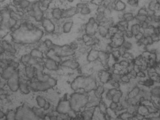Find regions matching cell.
Segmentation results:
<instances>
[{
	"mask_svg": "<svg viewBox=\"0 0 160 120\" xmlns=\"http://www.w3.org/2000/svg\"><path fill=\"white\" fill-rule=\"evenodd\" d=\"M145 36V34H144V30H142L141 31L138 33V34H136L134 36V39L136 41H139V40H141L143 37Z\"/></svg>",
	"mask_w": 160,
	"mask_h": 120,
	"instance_id": "cell-45",
	"label": "cell"
},
{
	"mask_svg": "<svg viewBox=\"0 0 160 120\" xmlns=\"http://www.w3.org/2000/svg\"><path fill=\"white\" fill-rule=\"evenodd\" d=\"M135 14L127 11H125L123 12V19L127 21L129 23L135 21Z\"/></svg>",
	"mask_w": 160,
	"mask_h": 120,
	"instance_id": "cell-26",
	"label": "cell"
},
{
	"mask_svg": "<svg viewBox=\"0 0 160 120\" xmlns=\"http://www.w3.org/2000/svg\"><path fill=\"white\" fill-rule=\"evenodd\" d=\"M47 82L48 84L50 86L51 88L54 87L57 84V80L56 79H54L53 77H51L48 80Z\"/></svg>",
	"mask_w": 160,
	"mask_h": 120,
	"instance_id": "cell-44",
	"label": "cell"
},
{
	"mask_svg": "<svg viewBox=\"0 0 160 120\" xmlns=\"http://www.w3.org/2000/svg\"><path fill=\"white\" fill-rule=\"evenodd\" d=\"M51 12L52 18L60 21L62 18L63 9L59 6H54L50 9Z\"/></svg>",
	"mask_w": 160,
	"mask_h": 120,
	"instance_id": "cell-12",
	"label": "cell"
},
{
	"mask_svg": "<svg viewBox=\"0 0 160 120\" xmlns=\"http://www.w3.org/2000/svg\"><path fill=\"white\" fill-rule=\"evenodd\" d=\"M149 1H150V0H149Z\"/></svg>",
	"mask_w": 160,
	"mask_h": 120,
	"instance_id": "cell-57",
	"label": "cell"
},
{
	"mask_svg": "<svg viewBox=\"0 0 160 120\" xmlns=\"http://www.w3.org/2000/svg\"><path fill=\"white\" fill-rule=\"evenodd\" d=\"M155 1L157 2V4L160 5V0H155Z\"/></svg>",
	"mask_w": 160,
	"mask_h": 120,
	"instance_id": "cell-55",
	"label": "cell"
},
{
	"mask_svg": "<svg viewBox=\"0 0 160 120\" xmlns=\"http://www.w3.org/2000/svg\"><path fill=\"white\" fill-rule=\"evenodd\" d=\"M119 65H121L123 68H127L130 65V62L126 60L123 59L118 62Z\"/></svg>",
	"mask_w": 160,
	"mask_h": 120,
	"instance_id": "cell-43",
	"label": "cell"
},
{
	"mask_svg": "<svg viewBox=\"0 0 160 120\" xmlns=\"http://www.w3.org/2000/svg\"><path fill=\"white\" fill-rule=\"evenodd\" d=\"M152 95L160 97V84H155L150 88Z\"/></svg>",
	"mask_w": 160,
	"mask_h": 120,
	"instance_id": "cell-33",
	"label": "cell"
},
{
	"mask_svg": "<svg viewBox=\"0 0 160 120\" xmlns=\"http://www.w3.org/2000/svg\"><path fill=\"white\" fill-rule=\"evenodd\" d=\"M94 95L97 98L102 99L103 95L105 92V89L103 85H99L97 86L96 89L94 90Z\"/></svg>",
	"mask_w": 160,
	"mask_h": 120,
	"instance_id": "cell-29",
	"label": "cell"
},
{
	"mask_svg": "<svg viewBox=\"0 0 160 120\" xmlns=\"http://www.w3.org/2000/svg\"><path fill=\"white\" fill-rule=\"evenodd\" d=\"M140 26H141V28L143 30H145L149 26V25L150 24H149L147 21H144V22H142V23H140Z\"/></svg>",
	"mask_w": 160,
	"mask_h": 120,
	"instance_id": "cell-50",
	"label": "cell"
},
{
	"mask_svg": "<svg viewBox=\"0 0 160 120\" xmlns=\"http://www.w3.org/2000/svg\"><path fill=\"white\" fill-rule=\"evenodd\" d=\"M118 106V103H115V102L112 101L111 104H110L109 108H110V109L112 110L115 111L117 108Z\"/></svg>",
	"mask_w": 160,
	"mask_h": 120,
	"instance_id": "cell-49",
	"label": "cell"
},
{
	"mask_svg": "<svg viewBox=\"0 0 160 120\" xmlns=\"http://www.w3.org/2000/svg\"><path fill=\"white\" fill-rule=\"evenodd\" d=\"M147 16L135 14V21L136 23H140L144 22L147 20Z\"/></svg>",
	"mask_w": 160,
	"mask_h": 120,
	"instance_id": "cell-37",
	"label": "cell"
},
{
	"mask_svg": "<svg viewBox=\"0 0 160 120\" xmlns=\"http://www.w3.org/2000/svg\"><path fill=\"white\" fill-rule=\"evenodd\" d=\"M21 0H11V4L15 8L19 7Z\"/></svg>",
	"mask_w": 160,
	"mask_h": 120,
	"instance_id": "cell-48",
	"label": "cell"
},
{
	"mask_svg": "<svg viewBox=\"0 0 160 120\" xmlns=\"http://www.w3.org/2000/svg\"><path fill=\"white\" fill-rule=\"evenodd\" d=\"M29 84L30 89L35 92H45L51 88L47 82L34 81L30 82Z\"/></svg>",
	"mask_w": 160,
	"mask_h": 120,
	"instance_id": "cell-5",
	"label": "cell"
},
{
	"mask_svg": "<svg viewBox=\"0 0 160 120\" xmlns=\"http://www.w3.org/2000/svg\"><path fill=\"white\" fill-rule=\"evenodd\" d=\"M131 80L128 74L121 75V83L128 84L130 82Z\"/></svg>",
	"mask_w": 160,
	"mask_h": 120,
	"instance_id": "cell-40",
	"label": "cell"
},
{
	"mask_svg": "<svg viewBox=\"0 0 160 120\" xmlns=\"http://www.w3.org/2000/svg\"><path fill=\"white\" fill-rule=\"evenodd\" d=\"M125 38L126 40H131L134 38V35L130 29L127 30L124 32Z\"/></svg>",
	"mask_w": 160,
	"mask_h": 120,
	"instance_id": "cell-41",
	"label": "cell"
},
{
	"mask_svg": "<svg viewBox=\"0 0 160 120\" xmlns=\"http://www.w3.org/2000/svg\"><path fill=\"white\" fill-rule=\"evenodd\" d=\"M36 101L38 106L39 107V108H43L47 102V100L45 99V98L41 96H38L36 97Z\"/></svg>",
	"mask_w": 160,
	"mask_h": 120,
	"instance_id": "cell-36",
	"label": "cell"
},
{
	"mask_svg": "<svg viewBox=\"0 0 160 120\" xmlns=\"http://www.w3.org/2000/svg\"><path fill=\"white\" fill-rule=\"evenodd\" d=\"M84 26L85 33L93 37L97 34L99 25L94 17L91 16L89 17L87 22L84 24Z\"/></svg>",
	"mask_w": 160,
	"mask_h": 120,
	"instance_id": "cell-3",
	"label": "cell"
},
{
	"mask_svg": "<svg viewBox=\"0 0 160 120\" xmlns=\"http://www.w3.org/2000/svg\"><path fill=\"white\" fill-rule=\"evenodd\" d=\"M66 1L68 3H69V4H72V3H74V2L75 1V0H66Z\"/></svg>",
	"mask_w": 160,
	"mask_h": 120,
	"instance_id": "cell-53",
	"label": "cell"
},
{
	"mask_svg": "<svg viewBox=\"0 0 160 120\" xmlns=\"http://www.w3.org/2000/svg\"><path fill=\"white\" fill-rule=\"evenodd\" d=\"M98 77L100 82L103 84L108 83L112 78V73L103 70L99 71Z\"/></svg>",
	"mask_w": 160,
	"mask_h": 120,
	"instance_id": "cell-9",
	"label": "cell"
},
{
	"mask_svg": "<svg viewBox=\"0 0 160 120\" xmlns=\"http://www.w3.org/2000/svg\"><path fill=\"white\" fill-rule=\"evenodd\" d=\"M127 5L125 0H116L114 5V11L124 12L126 10Z\"/></svg>",
	"mask_w": 160,
	"mask_h": 120,
	"instance_id": "cell-14",
	"label": "cell"
},
{
	"mask_svg": "<svg viewBox=\"0 0 160 120\" xmlns=\"http://www.w3.org/2000/svg\"><path fill=\"white\" fill-rule=\"evenodd\" d=\"M153 43L157 42L160 41V34H156L153 33L151 35Z\"/></svg>",
	"mask_w": 160,
	"mask_h": 120,
	"instance_id": "cell-46",
	"label": "cell"
},
{
	"mask_svg": "<svg viewBox=\"0 0 160 120\" xmlns=\"http://www.w3.org/2000/svg\"><path fill=\"white\" fill-rule=\"evenodd\" d=\"M9 32L10 31H8L0 29V39H3V38H5L8 35Z\"/></svg>",
	"mask_w": 160,
	"mask_h": 120,
	"instance_id": "cell-47",
	"label": "cell"
},
{
	"mask_svg": "<svg viewBox=\"0 0 160 120\" xmlns=\"http://www.w3.org/2000/svg\"><path fill=\"white\" fill-rule=\"evenodd\" d=\"M137 113L139 114L143 115L144 117L148 116L149 113L148 108L145 105H142V104H140L138 107Z\"/></svg>",
	"mask_w": 160,
	"mask_h": 120,
	"instance_id": "cell-30",
	"label": "cell"
},
{
	"mask_svg": "<svg viewBox=\"0 0 160 120\" xmlns=\"http://www.w3.org/2000/svg\"><path fill=\"white\" fill-rule=\"evenodd\" d=\"M93 11L91 10L89 5H88L80 10L79 14L81 16L83 17H86L90 16L92 14H93Z\"/></svg>",
	"mask_w": 160,
	"mask_h": 120,
	"instance_id": "cell-23",
	"label": "cell"
},
{
	"mask_svg": "<svg viewBox=\"0 0 160 120\" xmlns=\"http://www.w3.org/2000/svg\"><path fill=\"white\" fill-rule=\"evenodd\" d=\"M31 57L37 59H43V52L41 50L37 48L32 49L30 52V54Z\"/></svg>",
	"mask_w": 160,
	"mask_h": 120,
	"instance_id": "cell-28",
	"label": "cell"
},
{
	"mask_svg": "<svg viewBox=\"0 0 160 120\" xmlns=\"http://www.w3.org/2000/svg\"><path fill=\"white\" fill-rule=\"evenodd\" d=\"M140 88L139 86H136L133 87L131 89L129 92L127 93V97L129 98H136L139 94V92H140Z\"/></svg>",
	"mask_w": 160,
	"mask_h": 120,
	"instance_id": "cell-24",
	"label": "cell"
},
{
	"mask_svg": "<svg viewBox=\"0 0 160 120\" xmlns=\"http://www.w3.org/2000/svg\"><path fill=\"white\" fill-rule=\"evenodd\" d=\"M60 66L64 68H68L72 70H76L79 67V64L75 60L68 59L62 61L60 63Z\"/></svg>",
	"mask_w": 160,
	"mask_h": 120,
	"instance_id": "cell-10",
	"label": "cell"
},
{
	"mask_svg": "<svg viewBox=\"0 0 160 120\" xmlns=\"http://www.w3.org/2000/svg\"><path fill=\"white\" fill-rule=\"evenodd\" d=\"M25 71V77L29 80H32L36 77V69L33 66H26Z\"/></svg>",
	"mask_w": 160,
	"mask_h": 120,
	"instance_id": "cell-15",
	"label": "cell"
},
{
	"mask_svg": "<svg viewBox=\"0 0 160 120\" xmlns=\"http://www.w3.org/2000/svg\"><path fill=\"white\" fill-rule=\"evenodd\" d=\"M99 51L93 49L90 50L87 55V61L89 62H95L98 58Z\"/></svg>",
	"mask_w": 160,
	"mask_h": 120,
	"instance_id": "cell-19",
	"label": "cell"
},
{
	"mask_svg": "<svg viewBox=\"0 0 160 120\" xmlns=\"http://www.w3.org/2000/svg\"><path fill=\"white\" fill-rule=\"evenodd\" d=\"M134 44L130 40H126L123 44L122 46L125 49L126 51H130L133 49Z\"/></svg>",
	"mask_w": 160,
	"mask_h": 120,
	"instance_id": "cell-34",
	"label": "cell"
},
{
	"mask_svg": "<svg viewBox=\"0 0 160 120\" xmlns=\"http://www.w3.org/2000/svg\"><path fill=\"white\" fill-rule=\"evenodd\" d=\"M149 14V12L146 6H140L138 8L135 14L148 16Z\"/></svg>",
	"mask_w": 160,
	"mask_h": 120,
	"instance_id": "cell-35",
	"label": "cell"
},
{
	"mask_svg": "<svg viewBox=\"0 0 160 120\" xmlns=\"http://www.w3.org/2000/svg\"><path fill=\"white\" fill-rule=\"evenodd\" d=\"M5 117L7 120H15L16 112L13 110H10L5 114Z\"/></svg>",
	"mask_w": 160,
	"mask_h": 120,
	"instance_id": "cell-39",
	"label": "cell"
},
{
	"mask_svg": "<svg viewBox=\"0 0 160 120\" xmlns=\"http://www.w3.org/2000/svg\"><path fill=\"white\" fill-rule=\"evenodd\" d=\"M31 1L30 0H21L19 7L26 12L30 8Z\"/></svg>",
	"mask_w": 160,
	"mask_h": 120,
	"instance_id": "cell-32",
	"label": "cell"
},
{
	"mask_svg": "<svg viewBox=\"0 0 160 120\" xmlns=\"http://www.w3.org/2000/svg\"><path fill=\"white\" fill-rule=\"evenodd\" d=\"M7 0H0V4H2L5 3Z\"/></svg>",
	"mask_w": 160,
	"mask_h": 120,
	"instance_id": "cell-54",
	"label": "cell"
},
{
	"mask_svg": "<svg viewBox=\"0 0 160 120\" xmlns=\"http://www.w3.org/2000/svg\"><path fill=\"white\" fill-rule=\"evenodd\" d=\"M32 112L34 113V115L39 119H45L47 113H45L44 109H42V108H38L34 107L31 109Z\"/></svg>",
	"mask_w": 160,
	"mask_h": 120,
	"instance_id": "cell-18",
	"label": "cell"
},
{
	"mask_svg": "<svg viewBox=\"0 0 160 120\" xmlns=\"http://www.w3.org/2000/svg\"><path fill=\"white\" fill-rule=\"evenodd\" d=\"M79 10L75 5H69L63 9L62 18H73L74 17L79 14Z\"/></svg>",
	"mask_w": 160,
	"mask_h": 120,
	"instance_id": "cell-7",
	"label": "cell"
},
{
	"mask_svg": "<svg viewBox=\"0 0 160 120\" xmlns=\"http://www.w3.org/2000/svg\"><path fill=\"white\" fill-rule=\"evenodd\" d=\"M44 67L51 71H56L59 69V65L58 63L49 58L46 59L45 61L44 60Z\"/></svg>",
	"mask_w": 160,
	"mask_h": 120,
	"instance_id": "cell-11",
	"label": "cell"
},
{
	"mask_svg": "<svg viewBox=\"0 0 160 120\" xmlns=\"http://www.w3.org/2000/svg\"><path fill=\"white\" fill-rule=\"evenodd\" d=\"M30 88L29 84L26 82H20L19 83V90L21 93L25 94H28L30 93Z\"/></svg>",
	"mask_w": 160,
	"mask_h": 120,
	"instance_id": "cell-21",
	"label": "cell"
},
{
	"mask_svg": "<svg viewBox=\"0 0 160 120\" xmlns=\"http://www.w3.org/2000/svg\"><path fill=\"white\" fill-rule=\"evenodd\" d=\"M95 79L91 76H81L77 77L71 84V88L75 91L84 89L85 93H86L89 84L95 80Z\"/></svg>",
	"mask_w": 160,
	"mask_h": 120,
	"instance_id": "cell-2",
	"label": "cell"
},
{
	"mask_svg": "<svg viewBox=\"0 0 160 120\" xmlns=\"http://www.w3.org/2000/svg\"><path fill=\"white\" fill-rule=\"evenodd\" d=\"M158 4L155 1V0H150L148 2L147 7L148 11L149 12V14H153V12L156 10L158 7Z\"/></svg>",
	"mask_w": 160,
	"mask_h": 120,
	"instance_id": "cell-25",
	"label": "cell"
},
{
	"mask_svg": "<svg viewBox=\"0 0 160 120\" xmlns=\"http://www.w3.org/2000/svg\"><path fill=\"white\" fill-rule=\"evenodd\" d=\"M16 69L11 66H8L2 70L1 77L3 80H8L16 71Z\"/></svg>",
	"mask_w": 160,
	"mask_h": 120,
	"instance_id": "cell-13",
	"label": "cell"
},
{
	"mask_svg": "<svg viewBox=\"0 0 160 120\" xmlns=\"http://www.w3.org/2000/svg\"><path fill=\"white\" fill-rule=\"evenodd\" d=\"M89 99L88 93H75L72 94L69 100L71 109L76 113L79 112L82 108L86 107Z\"/></svg>",
	"mask_w": 160,
	"mask_h": 120,
	"instance_id": "cell-1",
	"label": "cell"
},
{
	"mask_svg": "<svg viewBox=\"0 0 160 120\" xmlns=\"http://www.w3.org/2000/svg\"><path fill=\"white\" fill-rule=\"evenodd\" d=\"M129 29L132 31L134 36L139 33L140 31H141L143 30L141 28L140 24L139 23H136L135 21L130 23Z\"/></svg>",
	"mask_w": 160,
	"mask_h": 120,
	"instance_id": "cell-20",
	"label": "cell"
},
{
	"mask_svg": "<svg viewBox=\"0 0 160 120\" xmlns=\"http://www.w3.org/2000/svg\"><path fill=\"white\" fill-rule=\"evenodd\" d=\"M31 57L30 55H24L23 56L22 58H21V63H22L23 65H25L28 66L29 62L30 60Z\"/></svg>",
	"mask_w": 160,
	"mask_h": 120,
	"instance_id": "cell-38",
	"label": "cell"
},
{
	"mask_svg": "<svg viewBox=\"0 0 160 120\" xmlns=\"http://www.w3.org/2000/svg\"><path fill=\"white\" fill-rule=\"evenodd\" d=\"M5 117V114L3 111L0 110V119H2Z\"/></svg>",
	"mask_w": 160,
	"mask_h": 120,
	"instance_id": "cell-52",
	"label": "cell"
},
{
	"mask_svg": "<svg viewBox=\"0 0 160 120\" xmlns=\"http://www.w3.org/2000/svg\"><path fill=\"white\" fill-rule=\"evenodd\" d=\"M20 78L19 73L17 70L13 75L7 81V84L11 91L16 92L19 90Z\"/></svg>",
	"mask_w": 160,
	"mask_h": 120,
	"instance_id": "cell-4",
	"label": "cell"
},
{
	"mask_svg": "<svg viewBox=\"0 0 160 120\" xmlns=\"http://www.w3.org/2000/svg\"><path fill=\"white\" fill-rule=\"evenodd\" d=\"M116 25L118 31L122 32H124L127 30L129 29V27H130V23L126 21L124 19L117 21V22Z\"/></svg>",
	"mask_w": 160,
	"mask_h": 120,
	"instance_id": "cell-17",
	"label": "cell"
},
{
	"mask_svg": "<svg viewBox=\"0 0 160 120\" xmlns=\"http://www.w3.org/2000/svg\"><path fill=\"white\" fill-rule=\"evenodd\" d=\"M72 110L69 100L63 99L60 101L56 108V111L58 113L62 114H68Z\"/></svg>",
	"mask_w": 160,
	"mask_h": 120,
	"instance_id": "cell-8",
	"label": "cell"
},
{
	"mask_svg": "<svg viewBox=\"0 0 160 120\" xmlns=\"http://www.w3.org/2000/svg\"><path fill=\"white\" fill-rule=\"evenodd\" d=\"M40 25L46 33L51 34L55 31V25L52 20L51 18L44 17Z\"/></svg>",
	"mask_w": 160,
	"mask_h": 120,
	"instance_id": "cell-6",
	"label": "cell"
},
{
	"mask_svg": "<svg viewBox=\"0 0 160 120\" xmlns=\"http://www.w3.org/2000/svg\"><path fill=\"white\" fill-rule=\"evenodd\" d=\"M1 45L4 49L5 52H7L11 55H14L16 53V49L14 46L7 41H2V42Z\"/></svg>",
	"mask_w": 160,
	"mask_h": 120,
	"instance_id": "cell-16",
	"label": "cell"
},
{
	"mask_svg": "<svg viewBox=\"0 0 160 120\" xmlns=\"http://www.w3.org/2000/svg\"><path fill=\"white\" fill-rule=\"evenodd\" d=\"M147 77H148V76H147L146 71L140 70L138 72L137 74V78L139 79H144Z\"/></svg>",
	"mask_w": 160,
	"mask_h": 120,
	"instance_id": "cell-42",
	"label": "cell"
},
{
	"mask_svg": "<svg viewBox=\"0 0 160 120\" xmlns=\"http://www.w3.org/2000/svg\"><path fill=\"white\" fill-rule=\"evenodd\" d=\"M127 6L137 10L139 7V0H125Z\"/></svg>",
	"mask_w": 160,
	"mask_h": 120,
	"instance_id": "cell-31",
	"label": "cell"
},
{
	"mask_svg": "<svg viewBox=\"0 0 160 120\" xmlns=\"http://www.w3.org/2000/svg\"><path fill=\"white\" fill-rule=\"evenodd\" d=\"M53 0H39L40 8L44 12L49 9Z\"/></svg>",
	"mask_w": 160,
	"mask_h": 120,
	"instance_id": "cell-22",
	"label": "cell"
},
{
	"mask_svg": "<svg viewBox=\"0 0 160 120\" xmlns=\"http://www.w3.org/2000/svg\"><path fill=\"white\" fill-rule=\"evenodd\" d=\"M159 118H160V110H159Z\"/></svg>",
	"mask_w": 160,
	"mask_h": 120,
	"instance_id": "cell-56",
	"label": "cell"
},
{
	"mask_svg": "<svg viewBox=\"0 0 160 120\" xmlns=\"http://www.w3.org/2000/svg\"><path fill=\"white\" fill-rule=\"evenodd\" d=\"M97 34L102 38H105L108 35V28L104 26H99L98 28Z\"/></svg>",
	"mask_w": 160,
	"mask_h": 120,
	"instance_id": "cell-27",
	"label": "cell"
},
{
	"mask_svg": "<svg viewBox=\"0 0 160 120\" xmlns=\"http://www.w3.org/2000/svg\"><path fill=\"white\" fill-rule=\"evenodd\" d=\"M4 53H5V51L2 47V46L1 44L0 45V55H2Z\"/></svg>",
	"mask_w": 160,
	"mask_h": 120,
	"instance_id": "cell-51",
	"label": "cell"
}]
</instances>
